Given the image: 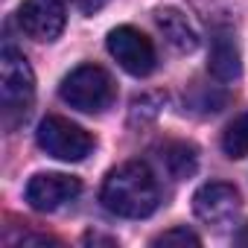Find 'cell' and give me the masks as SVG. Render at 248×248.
I'll list each match as a JSON object with an SVG mask.
<instances>
[{
  "instance_id": "obj_3",
  "label": "cell",
  "mask_w": 248,
  "mask_h": 248,
  "mask_svg": "<svg viewBox=\"0 0 248 248\" xmlns=\"http://www.w3.org/2000/svg\"><path fill=\"white\" fill-rule=\"evenodd\" d=\"M35 140L38 146L56 158V161H67V164H76V161H85L91 152H93V138L70 123L67 117H59V114H47L41 123H38V132H35Z\"/></svg>"
},
{
  "instance_id": "obj_2",
  "label": "cell",
  "mask_w": 248,
  "mask_h": 248,
  "mask_svg": "<svg viewBox=\"0 0 248 248\" xmlns=\"http://www.w3.org/2000/svg\"><path fill=\"white\" fill-rule=\"evenodd\" d=\"M59 93L70 108L85 111V114H99L114 102L117 91H114L108 70H102L99 64H79L62 79Z\"/></svg>"
},
{
  "instance_id": "obj_11",
  "label": "cell",
  "mask_w": 248,
  "mask_h": 248,
  "mask_svg": "<svg viewBox=\"0 0 248 248\" xmlns=\"http://www.w3.org/2000/svg\"><path fill=\"white\" fill-rule=\"evenodd\" d=\"M161 161H164L167 172H170L175 181H184V178H190V175L199 170V152H196V146H193V143H181V140L167 143Z\"/></svg>"
},
{
  "instance_id": "obj_6",
  "label": "cell",
  "mask_w": 248,
  "mask_h": 248,
  "mask_svg": "<svg viewBox=\"0 0 248 248\" xmlns=\"http://www.w3.org/2000/svg\"><path fill=\"white\" fill-rule=\"evenodd\" d=\"M82 193V181L67 172H38L27 181V202L32 210L50 213L64 207Z\"/></svg>"
},
{
  "instance_id": "obj_10",
  "label": "cell",
  "mask_w": 248,
  "mask_h": 248,
  "mask_svg": "<svg viewBox=\"0 0 248 248\" xmlns=\"http://www.w3.org/2000/svg\"><path fill=\"white\" fill-rule=\"evenodd\" d=\"M155 24H158V30L164 32L167 44L175 47L178 53H193V50L199 47V41H202L196 24H193L181 9H175V6L158 9V12H155Z\"/></svg>"
},
{
  "instance_id": "obj_14",
  "label": "cell",
  "mask_w": 248,
  "mask_h": 248,
  "mask_svg": "<svg viewBox=\"0 0 248 248\" xmlns=\"http://www.w3.org/2000/svg\"><path fill=\"white\" fill-rule=\"evenodd\" d=\"M70 3L79 9V12H85V15H93V12H99L108 0H70Z\"/></svg>"
},
{
  "instance_id": "obj_13",
  "label": "cell",
  "mask_w": 248,
  "mask_h": 248,
  "mask_svg": "<svg viewBox=\"0 0 248 248\" xmlns=\"http://www.w3.org/2000/svg\"><path fill=\"white\" fill-rule=\"evenodd\" d=\"M152 245H202V239L190 228H170V231L158 233L152 239Z\"/></svg>"
},
{
  "instance_id": "obj_9",
  "label": "cell",
  "mask_w": 248,
  "mask_h": 248,
  "mask_svg": "<svg viewBox=\"0 0 248 248\" xmlns=\"http://www.w3.org/2000/svg\"><path fill=\"white\" fill-rule=\"evenodd\" d=\"M207 67L219 82H233L242 73V62H239V47L233 41V32L228 27H216L213 30V41H210V56H207Z\"/></svg>"
},
{
  "instance_id": "obj_7",
  "label": "cell",
  "mask_w": 248,
  "mask_h": 248,
  "mask_svg": "<svg viewBox=\"0 0 248 248\" xmlns=\"http://www.w3.org/2000/svg\"><path fill=\"white\" fill-rule=\"evenodd\" d=\"M18 24L32 41H56L64 32L67 15L62 0H24L18 9Z\"/></svg>"
},
{
  "instance_id": "obj_8",
  "label": "cell",
  "mask_w": 248,
  "mask_h": 248,
  "mask_svg": "<svg viewBox=\"0 0 248 248\" xmlns=\"http://www.w3.org/2000/svg\"><path fill=\"white\" fill-rule=\"evenodd\" d=\"M239 193L233 184L225 181H210L202 184L193 196V210L202 222L207 225H228L236 213H239Z\"/></svg>"
},
{
  "instance_id": "obj_12",
  "label": "cell",
  "mask_w": 248,
  "mask_h": 248,
  "mask_svg": "<svg viewBox=\"0 0 248 248\" xmlns=\"http://www.w3.org/2000/svg\"><path fill=\"white\" fill-rule=\"evenodd\" d=\"M222 149L228 158H236V161L248 155V111H242L228 123V129L222 135Z\"/></svg>"
},
{
  "instance_id": "obj_15",
  "label": "cell",
  "mask_w": 248,
  "mask_h": 248,
  "mask_svg": "<svg viewBox=\"0 0 248 248\" xmlns=\"http://www.w3.org/2000/svg\"><path fill=\"white\" fill-rule=\"evenodd\" d=\"M85 242H105V245H117L114 239H108V236H96V233H88V236H85Z\"/></svg>"
},
{
  "instance_id": "obj_4",
  "label": "cell",
  "mask_w": 248,
  "mask_h": 248,
  "mask_svg": "<svg viewBox=\"0 0 248 248\" xmlns=\"http://www.w3.org/2000/svg\"><path fill=\"white\" fill-rule=\"evenodd\" d=\"M35 96V73L24 53L15 47H3L0 53V99L6 114H27Z\"/></svg>"
},
{
  "instance_id": "obj_5",
  "label": "cell",
  "mask_w": 248,
  "mask_h": 248,
  "mask_svg": "<svg viewBox=\"0 0 248 248\" xmlns=\"http://www.w3.org/2000/svg\"><path fill=\"white\" fill-rule=\"evenodd\" d=\"M108 53L117 59V64L132 76H149L155 70L158 53L155 44L135 27H117L108 32Z\"/></svg>"
},
{
  "instance_id": "obj_16",
  "label": "cell",
  "mask_w": 248,
  "mask_h": 248,
  "mask_svg": "<svg viewBox=\"0 0 248 248\" xmlns=\"http://www.w3.org/2000/svg\"><path fill=\"white\" fill-rule=\"evenodd\" d=\"M239 242H242V245H248V228H245V231L239 233Z\"/></svg>"
},
{
  "instance_id": "obj_1",
  "label": "cell",
  "mask_w": 248,
  "mask_h": 248,
  "mask_svg": "<svg viewBox=\"0 0 248 248\" xmlns=\"http://www.w3.org/2000/svg\"><path fill=\"white\" fill-rule=\"evenodd\" d=\"M105 210L123 219H146L158 210L161 190L158 178L143 161H126L108 172L102 193H99Z\"/></svg>"
}]
</instances>
